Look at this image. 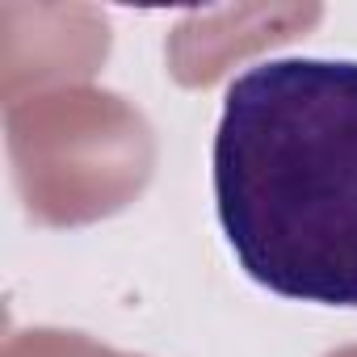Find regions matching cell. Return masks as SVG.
I'll list each match as a JSON object with an SVG mask.
<instances>
[{"mask_svg": "<svg viewBox=\"0 0 357 357\" xmlns=\"http://www.w3.org/2000/svg\"><path fill=\"white\" fill-rule=\"evenodd\" d=\"M215 211L240 269L294 303L357 307V59H265L227 93Z\"/></svg>", "mask_w": 357, "mask_h": 357, "instance_id": "cell-1", "label": "cell"}]
</instances>
